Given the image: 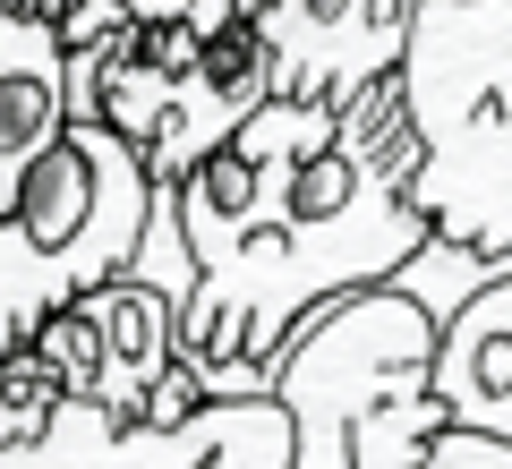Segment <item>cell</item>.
Segmentation results:
<instances>
[{
  "instance_id": "cell-1",
  "label": "cell",
  "mask_w": 512,
  "mask_h": 469,
  "mask_svg": "<svg viewBox=\"0 0 512 469\" xmlns=\"http://www.w3.org/2000/svg\"><path fill=\"white\" fill-rule=\"evenodd\" d=\"M410 77H367L350 103L265 94L231 137L180 171V222L197 239L180 359L214 393H274L282 342L333 290L393 282L436 222L419 205Z\"/></svg>"
},
{
  "instance_id": "cell-2",
  "label": "cell",
  "mask_w": 512,
  "mask_h": 469,
  "mask_svg": "<svg viewBox=\"0 0 512 469\" xmlns=\"http://www.w3.org/2000/svg\"><path fill=\"white\" fill-rule=\"evenodd\" d=\"M436 342L444 316L402 282H359L308 307L274 367L299 469H427V435L453 418L436 393Z\"/></svg>"
},
{
  "instance_id": "cell-3",
  "label": "cell",
  "mask_w": 512,
  "mask_h": 469,
  "mask_svg": "<svg viewBox=\"0 0 512 469\" xmlns=\"http://www.w3.org/2000/svg\"><path fill=\"white\" fill-rule=\"evenodd\" d=\"M154 214V171L111 120H69L0 188V350L77 299L86 282L137 265Z\"/></svg>"
},
{
  "instance_id": "cell-4",
  "label": "cell",
  "mask_w": 512,
  "mask_h": 469,
  "mask_svg": "<svg viewBox=\"0 0 512 469\" xmlns=\"http://www.w3.org/2000/svg\"><path fill=\"white\" fill-rule=\"evenodd\" d=\"M410 111L427 163L419 205L444 239L512 248V0H419Z\"/></svg>"
},
{
  "instance_id": "cell-5",
  "label": "cell",
  "mask_w": 512,
  "mask_h": 469,
  "mask_svg": "<svg viewBox=\"0 0 512 469\" xmlns=\"http://www.w3.org/2000/svg\"><path fill=\"white\" fill-rule=\"evenodd\" d=\"M265 94H274V52L256 18H128L103 52H69L77 120H111L146 154L154 180H180L188 163H205Z\"/></svg>"
},
{
  "instance_id": "cell-6",
  "label": "cell",
  "mask_w": 512,
  "mask_h": 469,
  "mask_svg": "<svg viewBox=\"0 0 512 469\" xmlns=\"http://www.w3.org/2000/svg\"><path fill=\"white\" fill-rule=\"evenodd\" d=\"M180 325H188V299L128 265L111 282H86L77 299H60L26 342L60 367L69 393L111 401L120 418H146L163 376L180 367Z\"/></svg>"
},
{
  "instance_id": "cell-7",
  "label": "cell",
  "mask_w": 512,
  "mask_h": 469,
  "mask_svg": "<svg viewBox=\"0 0 512 469\" xmlns=\"http://www.w3.org/2000/svg\"><path fill=\"white\" fill-rule=\"evenodd\" d=\"M256 26L274 52V94L350 103L367 77H393L410 60L419 0H265Z\"/></svg>"
},
{
  "instance_id": "cell-8",
  "label": "cell",
  "mask_w": 512,
  "mask_h": 469,
  "mask_svg": "<svg viewBox=\"0 0 512 469\" xmlns=\"http://www.w3.org/2000/svg\"><path fill=\"white\" fill-rule=\"evenodd\" d=\"M299 469V427L282 393H205L180 418H120L111 469Z\"/></svg>"
},
{
  "instance_id": "cell-9",
  "label": "cell",
  "mask_w": 512,
  "mask_h": 469,
  "mask_svg": "<svg viewBox=\"0 0 512 469\" xmlns=\"http://www.w3.org/2000/svg\"><path fill=\"white\" fill-rule=\"evenodd\" d=\"M69 120H77V103H69L60 18H26V9L0 0V188L18 180Z\"/></svg>"
},
{
  "instance_id": "cell-10",
  "label": "cell",
  "mask_w": 512,
  "mask_h": 469,
  "mask_svg": "<svg viewBox=\"0 0 512 469\" xmlns=\"http://www.w3.org/2000/svg\"><path fill=\"white\" fill-rule=\"evenodd\" d=\"M436 393H444V410H453V418L512 435V273H495L470 307L444 316Z\"/></svg>"
},
{
  "instance_id": "cell-11",
  "label": "cell",
  "mask_w": 512,
  "mask_h": 469,
  "mask_svg": "<svg viewBox=\"0 0 512 469\" xmlns=\"http://www.w3.org/2000/svg\"><path fill=\"white\" fill-rule=\"evenodd\" d=\"M60 401H69V384H60V367L43 359L35 342L0 350V461L9 469H35V444L60 418Z\"/></svg>"
},
{
  "instance_id": "cell-12",
  "label": "cell",
  "mask_w": 512,
  "mask_h": 469,
  "mask_svg": "<svg viewBox=\"0 0 512 469\" xmlns=\"http://www.w3.org/2000/svg\"><path fill=\"white\" fill-rule=\"evenodd\" d=\"M427 469H512V435L470 427V418H444L427 435Z\"/></svg>"
},
{
  "instance_id": "cell-13",
  "label": "cell",
  "mask_w": 512,
  "mask_h": 469,
  "mask_svg": "<svg viewBox=\"0 0 512 469\" xmlns=\"http://www.w3.org/2000/svg\"><path fill=\"white\" fill-rule=\"evenodd\" d=\"M9 9H26V18H69L77 0H9Z\"/></svg>"
},
{
  "instance_id": "cell-14",
  "label": "cell",
  "mask_w": 512,
  "mask_h": 469,
  "mask_svg": "<svg viewBox=\"0 0 512 469\" xmlns=\"http://www.w3.org/2000/svg\"><path fill=\"white\" fill-rule=\"evenodd\" d=\"M239 9H248V18H256V9H265V0H239Z\"/></svg>"
}]
</instances>
